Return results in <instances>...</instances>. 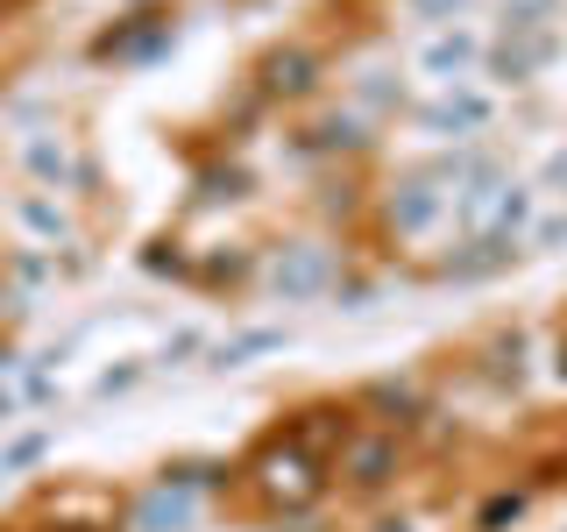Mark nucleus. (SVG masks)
Wrapping results in <instances>:
<instances>
[{"mask_svg":"<svg viewBox=\"0 0 567 532\" xmlns=\"http://www.w3.org/2000/svg\"><path fill=\"white\" fill-rule=\"evenodd\" d=\"M248 475H256V490H262V504H277V511H306L319 490H327V461L306 454V448H291V440H270L256 461H248Z\"/></svg>","mask_w":567,"mask_h":532,"instance_id":"f257e3e1","label":"nucleus"},{"mask_svg":"<svg viewBox=\"0 0 567 532\" xmlns=\"http://www.w3.org/2000/svg\"><path fill=\"white\" fill-rule=\"evenodd\" d=\"M461 227H468V235H504V242H518L525 227H532V185H511V177L483 171L468 192H461Z\"/></svg>","mask_w":567,"mask_h":532,"instance_id":"f03ea898","label":"nucleus"},{"mask_svg":"<svg viewBox=\"0 0 567 532\" xmlns=\"http://www.w3.org/2000/svg\"><path fill=\"white\" fill-rule=\"evenodd\" d=\"M447 206H454V192L440 185L433 171H419V177H398V185H390L383 221H390V235L419 242V235H433V227H440V213H447Z\"/></svg>","mask_w":567,"mask_h":532,"instance_id":"7ed1b4c3","label":"nucleus"},{"mask_svg":"<svg viewBox=\"0 0 567 532\" xmlns=\"http://www.w3.org/2000/svg\"><path fill=\"white\" fill-rule=\"evenodd\" d=\"M206 483H213V469H164V483L135 504V532H185Z\"/></svg>","mask_w":567,"mask_h":532,"instance_id":"20e7f679","label":"nucleus"},{"mask_svg":"<svg viewBox=\"0 0 567 532\" xmlns=\"http://www.w3.org/2000/svg\"><path fill=\"white\" fill-rule=\"evenodd\" d=\"M398 461H404L398 433H348V448L333 454V469H341V483H348L354 497H377V490H390Z\"/></svg>","mask_w":567,"mask_h":532,"instance_id":"39448f33","label":"nucleus"},{"mask_svg":"<svg viewBox=\"0 0 567 532\" xmlns=\"http://www.w3.org/2000/svg\"><path fill=\"white\" fill-rule=\"evenodd\" d=\"M333 284V248H319V242H291V248H277L270 256V291L277 298H319Z\"/></svg>","mask_w":567,"mask_h":532,"instance_id":"423d86ee","label":"nucleus"},{"mask_svg":"<svg viewBox=\"0 0 567 532\" xmlns=\"http://www.w3.org/2000/svg\"><path fill=\"white\" fill-rule=\"evenodd\" d=\"M554 50H560V29H546V22H511V35L496 43V79H532L539 64H554Z\"/></svg>","mask_w":567,"mask_h":532,"instance_id":"0eeeda50","label":"nucleus"},{"mask_svg":"<svg viewBox=\"0 0 567 532\" xmlns=\"http://www.w3.org/2000/svg\"><path fill=\"white\" fill-rule=\"evenodd\" d=\"M348 412H333V405H306V412H298L291 426H284V440H291V448H306V454H319V461H333L348 448Z\"/></svg>","mask_w":567,"mask_h":532,"instance_id":"6e6552de","label":"nucleus"},{"mask_svg":"<svg viewBox=\"0 0 567 532\" xmlns=\"http://www.w3.org/2000/svg\"><path fill=\"white\" fill-rule=\"evenodd\" d=\"M475 58H483V35H475V29H440V35H425L419 71H425V79H440V85H454Z\"/></svg>","mask_w":567,"mask_h":532,"instance_id":"1a4fd4ad","label":"nucleus"},{"mask_svg":"<svg viewBox=\"0 0 567 532\" xmlns=\"http://www.w3.org/2000/svg\"><path fill=\"white\" fill-rule=\"evenodd\" d=\"M419 129L425 135H475V129H489V100L483 93H447V100L419 106Z\"/></svg>","mask_w":567,"mask_h":532,"instance_id":"9d476101","label":"nucleus"},{"mask_svg":"<svg viewBox=\"0 0 567 532\" xmlns=\"http://www.w3.org/2000/svg\"><path fill=\"white\" fill-rule=\"evenodd\" d=\"M511 256H518V242H504V235H468V248H461V256H447V263H440V277H461V284H475V277H496Z\"/></svg>","mask_w":567,"mask_h":532,"instance_id":"9b49d317","label":"nucleus"},{"mask_svg":"<svg viewBox=\"0 0 567 532\" xmlns=\"http://www.w3.org/2000/svg\"><path fill=\"white\" fill-rule=\"evenodd\" d=\"M319 79V64L306 58V50H277V58H262V93L270 100H306Z\"/></svg>","mask_w":567,"mask_h":532,"instance_id":"f8f14e48","label":"nucleus"},{"mask_svg":"<svg viewBox=\"0 0 567 532\" xmlns=\"http://www.w3.org/2000/svg\"><path fill=\"white\" fill-rule=\"evenodd\" d=\"M277 348H284V334H277V327L235 334V341H220V348H213V369H241V362H256V355H277Z\"/></svg>","mask_w":567,"mask_h":532,"instance_id":"ddd939ff","label":"nucleus"},{"mask_svg":"<svg viewBox=\"0 0 567 532\" xmlns=\"http://www.w3.org/2000/svg\"><path fill=\"white\" fill-rule=\"evenodd\" d=\"M164 35H171V22H164V14H135V29H121V35H106V58H142V50H156V43H164Z\"/></svg>","mask_w":567,"mask_h":532,"instance_id":"4468645a","label":"nucleus"},{"mask_svg":"<svg viewBox=\"0 0 567 532\" xmlns=\"http://www.w3.org/2000/svg\"><path fill=\"white\" fill-rule=\"evenodd\" d=\"M22 156H29V171H35V177H58V185H64V177H79V164H71L64 142H43V135H35Z\"/></svg>","mask_w":567,"mask_h":532,"instance_id":"2eb2a0df","label":"nucleus"},{"mask_svg":"<svg viewBox=\"0 0 567 532\" xmlns=\"http://www.w3.org/2000/svg\"><path fill=\"white\" fill-rule=\"evenodd\" d=\"M43 454H50V433H22L8 454H0V475H22V469H35Z\"/></svg>","mask_w":567,"mask_h":532,"instance_id":"dca6fc26","label":"nucleus"},{"mask_svg":"<svg viewBox=\"0 0 567 532\" xmlns=\"http://www.w3.org/2000/svg\"><path fill=\"white\" fill-rule=\"evenodd\" d=\"M22 221L35 227V235H50V242H64V235H71L64 206H50V200H22Z\"/></svg>","mask_w":567,"mask_h":532,"instance_id":"f3484780","label":"nucleus"},{"mask_svg":"<svg viewBox=\"0 0 567 532\" xmlns=\"http://www.w3.org/2000/svg\"><path fill=\"white\" fill-rule=\"evenodd\" d=\"M369 405H383V412H419V390L412 383H377V390H369Z\"/></svg>","mask_w":567,"mask_h":532,"instance_id":"a211bd4d","label":"nucleus"},{"mask_svg":"<svg viewBox=\"0 0 567 532\" xmlns=\"http://www.w3.org/2000/svg\"><path fill=\"white\" fill-rule=\"evenodd\" d=\"M518 511H525V497H489V504H483V519H475V525H483V532H504L511 519H518Z\"/></svg>","mask_w":567,"mask_h":532,"instance_id":"6ab92c4d","label":"nucleus"},{"mask_svg":"<svg viewBox=\"0 0 567 532\" xmlns=\"http://www.w3.org/2000/svg\"><path fill=\"white\" fill-rule=\"evenodd\" d=\"M560 242H567V213H554V221L532 227V248H560Z\"/></svg>","mask_w":567,"mask_h":532,"instance_id":"aec40b11","label":"nucleus"},{"mask_svg":"<svg viewBox=\"0 0 567 532\" xmlns=\"http://www.w3.org/2000/svg\"><path fill=\"white\" fill-rule=\"evenodd\" d=\"M539 192H560V200H567V150H560V156H546V171H539Z\"/></svg>","mask_w":567,"mask_h":532,"instance_id":"412c9836","label":"nucleus"},{"mask_svg":"<svg viewBox=\"0 0 567 532\" xmlns=\"http://www.w3.org/2000/svg\"><path fill=\"white\" fill-rule=\"evenodd\" d=\"M319 142H327V150L341 142V150H348V142H362V135H354V121L341 114V121H319Z\"/></svg>","mask_w":567,"mask_h":532,"instance_id":"4be33fe9","label":"nucleus"},{"mask_svg":"<svg viewBox=\"0 0 567 532\" xmlns=\"http://www.w3.org/2000/svg\"><path fill=\"white\" fill-rule=\"evenodd\" d=\"M14 412H22V390H8V383H0V426H8Z\"/></svg>","mask_w":567,"mask_h":532,"instance_id":"5701e85b","label":"nucleus"},{"mask_svg":"<svg viewBox=\"0 0 567 532\" xmlns=\"http://www.w3.org/2000/svg\"><path fill=\"white\" fill-rule=\"evenodd\" d=\"M419 14H454V8H468V0H412Z\"/></svg>","mask_w":567,"mask_h":532,"instance_id":"b1692460","label":"nucleus"},{"mask_svg":"<svg viewBox=\"0 0 567 532\" xmlns=\"http://www.w3.org/2000/svg\"><path fill=\"white\" fill-rule=\"evenodd\" d=\"M554 369H560V383H567V341H560V348H554Z\"/></svg>","mask_w":567,"mask_h":532,"instance_id":"393cba45","label":"nucleus"},{"mask_svg":"<svg viewBox=\"0 0 567 532\" xmlns=\"http://www.w3.org/2000/svg\"><path fill=\"white\" fill-rule=\"evenodd\" d=\"M377 532H419V525H377Z\"/></svg>","mask_w":567,"mask_h":532,"instance_id":"a878e982","label":"nucleus"}]
</instances>
